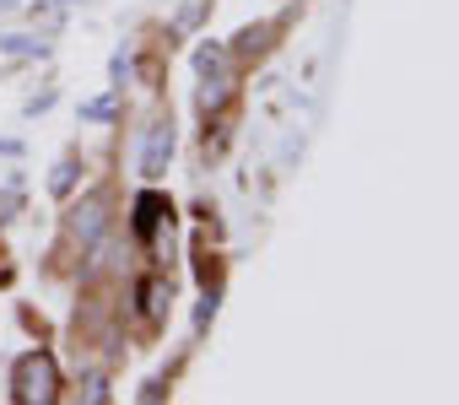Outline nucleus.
Masks as SVG:
<instances>
[{"label": "nucleus", "instance_id": "nucleus-1", "mask_svg": "<svg viewBox=\"0 0 459 405\" xmlns=\"http://www.w3.org/2000/svg\"><path fill=\"white\" fill-rule=\"evenodd\" d=\"M12 400H22V405H55L60 400V367L49 351H22L12 362Z\"/></svg>", "mask_w": 459, "mask_h": 405}, {"label": "nucleus", "instance_id": "nucleus-2", "mask_svg": "<svg viewBox=\"0 0 459 405\" xmlns=\"http://www.w3.org/2000/svg\"><path fill=\"white\" fill-rule=\"evenodd\" d=\"M168 303H173V281L168 276H135L130 281V314H135L141 330H157Z\"/></svg>", "mask_w": 459, "mask_h": 405}, {"label": "nucleus", "instance_id": "nucleus-3", "mask_svg": "<svg viewBox=\"0 0 459 405\" xmlns=\"http://www.w3.org/2000/svg\"><path fill=\"white\" fill-rule=\"evenodd\" d=\"M65 228H71V238L98 244V238L108 233V189H92L87 200H76L71 217H65Z\"/></svg>", "mask_w": 459, "mask_h": 405}, {"label": "nucleus", "instance_id": "nucleus-4", "mask_svg": "<svg viewBox=\"0 0 459 405\" xmlns=\"http://www.w3.org/2000/svg\"><path fill=\"white\" fill-rule=\"evenodd\" d=\"M162 222H173V206H168V194H157V189H141V194H135V222H130L135 244H152Z\"/></svg>", "mask_w": 459, "mask_h": 405}, {"label": "nucleus", "instance_id": "nucleus-5", "mask_svg": "<svg viewBox=\"0 0 459 405\" xmlns=\"http://www.w3.org/2000/svg\"><path fill=\"white\" fill-rule=\"evenodd\" d=\"M168 162H173V119H162V125L146 130V146H141V178H162Z\"/></svg>", "mask_w": 459, "mask_h": 405}, {"label": "nucleus", "instance_id": "nucleus-6", "mask_svg": "<svg viewBox=\"0 0 459 405\" xmlns=\"http://www.w3.org/2000/svg\"><path fill=\"white\" fill-rule=\"evenodd\" d=\"M195 71H200L205 87H221V82H227V49H221V44H205V49L195 55Z\"/></svg>", "mask_w": 459, "mask_h": 405}, {"label": "nucleus", "instance_id": "nucleus-7", "mask_svg": "<svg viewBox=\"0 0 459 405\" xmlns=\"http://www.w3.org/2000/svg\"><path fill=\"white\" fill-rule=\"evenodd\" d=\"M276 33V22H260V28H244L233 44H227V55H238V60H249V55H260L265 49V39Z\"/></svg>", "mask_w": 459, "mask_h": 405}, {"label": "nucleus", "instance_id": "nucleus-8", "mask_svg": "<svg viewBox=\"0 0 459 405\" xmlns=\"http://www.w3.org/2000/svg\"><path fill=\"white\" fill-rule=\"evenodd\" d=\"M0 49H6V55H44V44L28 39V33H6V39H0Z\"/></svg>", "mask_w": 459, "mask_h": 405}, {"label": "nucleus", "instance_id": "nucleus-9", "mask_svg": "<svg viewBox=\"0 0 459 405\" xmlns=\"http://www.w3.org/2000/svg\"><path fill=\"white\" fill-rule=\"evenodd\" d=\"M114 92H119V87H114ZM114 92H108V98L82 103V119H114V108H119V98H114Z\"/></svg>", "mask_w": 459, "mask_h": 405}, {"label": "nucleus", "instance_id": "nucleus-10", "mask_svg": "<svg viewBox=\"0 0 459 405\" xmlns=\"http://www.w3.org/2000/svg\"><path fill=\"white\" fill-rule=\"evenodd\" d=\"M71 184H76V157H65V162L55 168V178H49V189H55V194L65 200V194H71Z\"/></svg>", "mask_w": 459, "mask_h": 405}, {"label": "nucleus", "instance_id": "nucleus-11", "mask_svg": "<svg viewBox=\"0 0 459 405\" xmlns=\"http://www.w3.org/2000/svg\"><path fill=\"white\" fill-rule=\"evenodd\" d=\"M87 400H92V405L108 400V383H103V378H87Z\"/></svg>", "mask_w": 459, "mask_h": 405}, {"label": "nucleus", "instance_id": "nucleus-12", "mask_svg": "<svg viewBox=\"0 0 459 405\" xmlns=\"http://www.w3.org/2000/svg\"><path fill=\"white\" fill-rule=\"evenodd\" d=\"M162 394H168V378H152V383L141 389V400H162Z\"/></svg>", "mask_w": 459, "mask_h": 405}, {"label": "nucleus", "instance_id": "nucleus-13", "mask_svg": "<svg viewBox=\"0 0 459 405\" xmlns=\"http://www.w3.org/2000/svg\"><path fill=\"white\" fill-rule=\"evenodd\" d=\"M17 151H22L17 141H0V157H17Z\"/></svg>", "mask_w": 459, "mask_h": 405}, {"label": "nucleus", "instance_id": "nucleus-14", "mask_svg": "<svg viewBox=\"0 0 459 405\" xmlns=\"http://www.w3.org/2000/svg\"><path fill=\"white\" fill-rule=\"evenodd\" d=\"M0 6H17V0H0Z\"/></svg>", "mask_w": 459, "mask_h": 405}]
</instances>
